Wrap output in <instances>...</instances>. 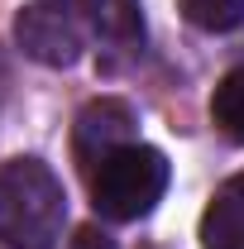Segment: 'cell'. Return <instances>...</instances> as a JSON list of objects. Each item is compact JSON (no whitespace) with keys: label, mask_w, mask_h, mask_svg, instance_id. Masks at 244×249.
I'll return each instance as SVG.
<instances>
[{"label":"cell","mask_w":244,"mask_h":249,"mask_svg":"<svg viewBox=\"0 0 244 249\" xmlns=\"http://www.w3.org/2000/svg\"><path fill=\"white\" fill-rule=\"evenodd\" d=\"M177 10L187 24L206 34H230L244 24V0H177Z\"/></svg>","instance_id":"cell-8"},{"label":"cell","mask_w":244,"mask_h":249,"mask_svg":"<svg viewBox=\"0 0 244 249\" xmlns=\"http://www.w3.org/2000/svg\"><path fill=\"white\" fill-rule=\"evenodd\" d=\"M67 249H115V240H110L101 225H82V230L67 240Z\"/></svg>","instance_id":"cell-9"},{"label":"cell","mask_w":244,"mask_h":249,"mask_svg":"<svg viewBox=\"0 0 244 249\" xmlns=\"http://www.w3.org/2000/svg\"><path fill=\"white\" fill-rule=\"evenodd\" d=\"M201 249H244V192L225 182L201 216Z\"/></svg>","instance_id":"cell-6"},{"label":"cell","mask_w":244,"mask_h":249,"mask_svg":"<svg viewBox=\"0 0 244 249\" xmlns=\"http://www.w3.org/2000/svg\"><path fill=\"white\" fill-rule=\"evenodd\" d=\"M211 120H215V129H220L225 139L244 144V67L225 72V77L215 82V91H211Z\"/></svg>","instance_id":"cell-7"},{"label":"cell","mask_w":244,"mask_h":249,"mask_svg":"<svg viewBox=\"0 0 244 249\" xmlns=\"http://www.w3.org/2000/svg\"><path fill=\"white\" fill-rule=\"evenodd\" d=\"M235 187H240V192H244V173H240V178H235Z\"/></svg>","instance_id":"cell-10"},{"label":"cell","mask_w":244,"mask_h":249,"mask_svg":"<svg viewBox=\"0 0 244 249\" xmlns=\"http://www.w3.org/2000/svg\"><path fill=\"white\" fill-rule=\"evenodd\" d=\"M87 10V24L96 29L101 43L134 53L144 48V15H139V0H82Z\"/></svg>","instance_id":"cell-5"},{"label":"cell","mask_w":244,"mask_h":249,"mask_svg":"<svg viewBox=\"0 0 244 249\" xmlns=\"http://www.w3.org/2000/svg\"><path fill=\"white\" fill-rule=\"evenodd\" d=\"M87 178H91V206L105 220H139L163 201L173 168L153 144H124L105 154Z\"/></svg>","instance_id":"cell-2"},{"label":"cell","mask_w":244,"mask_h":249,"mask_svg":"<svg viewBox=\"0 0 244 249\" xmlns=\"http://www.w3.org/2000/svg\"><path fill=\"white\" fill-rule=\"evenodd\" d=\"M15 43L24 48V58L43 62V67H72L87 48V29L67 5L38 0L15 15Z\"/></svg>","instance_id":"cell-3"},{"label":"cell","mask_w":244,"mask_h":249,"mask_svg":"<svg viewBox=\"0 0 244 249\" xmlns=\"http://www.w3.org/2000/svg\"><path fill=\"white\" fill-rule=\"evenodd\" d=\"M67 225V192L58 173L38 158L0 168V245L5 249H58Z\"/></svg>","instance_id":"cell-1"},{"label":"cell","mask_w":244,"mask_h":249,"mask_svg":"<svg viewBox=\"0 0 244 249\" xmlns=\"http://www.w3.org/2000/svg\"><path fill=\"white\" fill-rule=\"evenodd\" d=\"M124 144H134V110L115 101V96H101L91 101L82 115H77V129H72V149H77V163L91 173L105 154H115Z\"/></svg>","instance_id":"cell-4"}]
</instances>
